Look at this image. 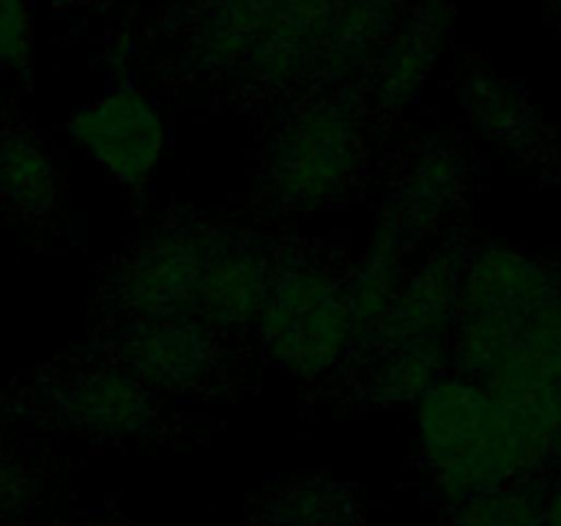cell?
Here are the masks:
<instances>
[{
	"instance_id": "obj_7",
	"label": "cell",
	"mask_w": 561,
	"mask_h": 526,
	"mask_svg": "<svg viewBox=\"0 0 561 526\" xmlns=\"http://www.w3.org/2000/svg\"><path fill=\"white\" fill-rule=\"evenodd\" d=\"M477 239L466 233L458 222L449 225L405 274L392 310L383 318L381 329L359 354L378 348H447L453 343L458 321L460 283H463L466 258ZM345 359V362H348Z\"/></svg>"
},
{
	"instance_id": "obj_15",
	"label": "cell",
	"mask_w": 561,
	"mask_h": 526,
	"mask_svg": "<svg viewBox=\"0 0 561 526\" xmlns=\"http://www.w3.org/2000/svg\"><path fill=\"white\" fill-rule=\"evenodd\" d=\"M414 266L409 252L387 244V241L367 239V250L359 261L351 263L348 274V305H351V351L359 354L381 329L383 318L392 310L405 274Z\"/></svg>"
},
{
	"instance_id": "obj_2",
	"label": "cell",
	"mask_w": 561,
	"mask_h": 526,
	"mask_svg": "<svg viewBox=\"0 0 561 526\" xmlns=\"http://www.w3.org/2000/svg\"><path fill=\"white\" fill-rule=\"evenodd\" d=\"M351 261L318 239L279 233L272 285L255 323L257 351L301 384L337 376L351 351Z\"/></svg>"
},
{
	"instance_id": "obj_8",
	"label": "cell",
	"mask_w": 561,
	"mask_h": 526,
	"mask_svg": "<svg viewBox=\"0 0 561 526\" xmlns=\"http://www.w3.org/2000/svg\"><path fill=\"white\" fill-rule=\"evenodd\" d=\"M66 132L126 192L146 190L168 151L162 110L146 91L129 85L77 110Z\"/></svg>"
},
{
	"instance_id": "obj_19",
	"label": "cell",
	"mask_w": 561,
	"mask_h": 526,
	"mask_svg": "<svg viewBox=\"0 0 561 526\" xmlns=\"http://www.w3.org/2000/svg\"><path fill=\"white\" fill-rule=\"evenodd\" d=\"M546 526H561V485L546 496Z\"/></svg>"
},
{
	"instance_id": "obj_11",
	"label": "cell",
	"mask_w": 561,
	"mask_h": 526,
	"mask_svg": "<svg viewBox=\"0 0 561 526\" xmlns=\"http://www.w3.org/2000/svg\"><path fill=\"white\" fill-rule=\"evenodd\" d=\"M449 14L442 3L422 5L403 33L362 77V99L378 124H389L420 96L444 49Z\"/></svg>"
},
{
	"instance_id": "obj_20",
	"label": "cell",
	"mask_w": 561,
	"mask_h": 526,
	"mask_svg": "<svg viewBox=\"0 0 561 526\" xmlns=\"http://www.w3.org/2000/svg\"><path fill=\"white\" fill-rule=\"evenodd\" d=\"M551 3L557 5V11H559V14H561V0H551Z\"/></svg>"
},
{
	"instance_id": "obj_3",
	"label": "cell",
	"mask_w": 561,
	"mask_h": 526,
	"mask_svg": "<svg viewBox=\"0 0 561 526\" xmlns=\"http://www.w3.org/2000/svg\"><path fill=\"white\" fill-rule=\"evenodd\" d=\"M0 405L99 444H148L170 433L168 398L88 343L22 373Z\"/></svg>"
},
{
	"instance_id": "obj_17",
	"label": "cell",
	"mask_w": 561,
	"mask_h": 526,
	"mask_svg": "<svg viewBox=\"0 0 561 526\" xmlns=\"http://www.w3.org/2000/svg\"><path fill=\"white\" fill-rule=\"evenodd\" d=\"M42 480L36 466L16 449L0 444V524L20 521L38 502Z\"/></svg>"
},
{
	"instance_id": "obj_12",
	"label": "cell",
	"mask_w": 561,
	"mask_h": 526,
	"mask_svg": "<svg viewBox=\"0 0 561 526\" xmlns=\"http://www.w3.org/2000/svg\"><path fill=\"white\" fill-rule=\"evenodd\" d=\"M559 288L561 274L542 258L493 241H474L466 258L458 312L531 305Z\"/></svg>"
},
{
	"instance_id": "obj_14",
	"label": "cell",
	"mask_w": 561,
	"mask_h": 526,
	"mask_svg": "<svg viewBox=\"0 0 561 526\" xmlns=\"http://www.w3.org/2000/svg\"><path fill=\"white\" fill-rule=\"evenodd\" d=\"M491 389L449 370L416 400V433L427 469L436 471L474 444Z\"/></svg>"
},
{
	"instance_id": "obj_1",
	"label": "cell",
	"mask_w": 561,
	"mask_h": 526,
	"mask_svg": "<svg viewBox=\"0 0 561 526\" xmlns=\"http://www.w3.org/2000/svg\"><path fill=\"white\" fill-rule=\"evenodd\" d=\"M376 126L359 88L316 82L283 99L257 153V222L310 219L354 201L373 173Z\"/></svg>"
},
{
	"instance_id": "obj_5",
	"label": "cell",
	"mask_w": 561,
	"mask_h": 526,
	"mask_svg": "<svg viewBox=\"0 0 561 526\" xmlns=\"http://www.w3.org/2000/svg\"><path fill=\"white\" fill-rule=\"evenodd\" d=\"M236 343L203 318H126L93 329V351L162 398H217L236 373Z\"/></svg>"
},
{
	"instance_id": "obj_18",
	"label": "cell",
	"mask_w": 561,
	"mask_h": 526,
	"mask_svg": "<svg viewBox=\"0 0 561 526\" xmlns=\"http://www.w3.org/2000/svg\"><path fill=\"white\" fill-rule=\"evenodd\" d=\"M33 11L27 0H0V69L22 71L31 64Z\"/></svg>"
},
{
	"instance_id": "obj_16",
	"label": "cell",
	"mask_w": 561,
	"mask_h": 526,
	"mask_svg": "<svg viewBox=\"0 0 561 526\" xmlns=\"http://www.w3.org/2000/svg\"><path fill=\"white\" fill-rule=\"evenodd\" d=\"M442 526H546V496L524 477L453 504Z\"/></svg>"
},
{
	"instance_id": "obj_13",
	"label": "cell",
	"mask_w": 561,
	"mask_h": 526,
	"mask_svg": "<svg viewBox=\"0 0 561 526\" xmlns=\"http://www.w3.org/2000/svg\"><path fill=\"white\" fill-rule=\"evenodd\" d=\"M367 515V499L351 482L327 471L279 480L250 502V526H356Z\"/></svg>"
},
{
	"instance_id": "obj_4",
	"label": "cell",
	"mask_w": 561,
	"mask_h": 526,
	"mask_svg": "<svg viewBox=\"0 0 561 526\" xmlns=\"http://www.w3.org/2000/svg\"><path fill=\"white\" fill-rule=\"evenodd\" d=\"M225 219L214 214H170L129 247L104 283L93 312L99 327L126 318H197L208 263Z\"/></svg>"
},
{
	"instance_id": "obj_6",
	"label": "cell",
	"mask_w": 561,
	"mask_h": 526,
	"mask_svg": "<svg viewBox=\"0 0 561 526\" xmlns=\"http://www.w3.org/2000/svg\"><path fill=\"white\" fill-rule=\"evenodd\" d=\"M474 168L458 140L427 137L411 142L394 159L387 190L367 239L387 241L420 258L469 203Z\"/></svg>"
},
{
	"instance_id": "obj_9",
	"label": "cell",
	"mask_w": 561,
	"mask_h": 526,
	"mask_svg": "<svg viewBox=\"0 0 561 526\" xmlns=\"http://www.w3.org/2000/svg\"><path fill=\"white\" fill-rule=\"evenodd\" d=\"M0 214L33 241L58 239L66 222V186L42 132L0 99Z\"/></svg>"
},
{
	"instance_id": "obj_10",
	"label": "cell",
	"mask_w": 561,
	"mask_h": 526,
	"mask_svg": "<svg viewBox=\"0 0 561 526\" xmlns=\"http://www.w3.org/2000/svg\"><path fill=\"white\" fill-rule=\"evenodd\" d=\"M455 96L466 126L496 148L499 157L524 168H548L557 159L553 132L540 118L535 104L513 80L491 66H469L460 75Z\"/></svg>"
}]
</instances>
